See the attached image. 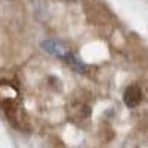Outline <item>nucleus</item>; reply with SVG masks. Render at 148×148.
<instances>
[{
    "mask_svg": "<svg viewBox=\"0 0 148 148\" xmlns=\"http://www.w3.org/2000/svg\"><path fill=\"white\" fill-rule=\"evenodd\" d=\"M70 117L74 123L83 125V121H89L90 119V108L83 102H76L70 105Z\"/></svg>",
    "mask_w": 148,
    "mask_h": 148,
    "instance_id": "f257e3e1",
    "label": "nucleus"
},
{
    "mask_svg": "<svg viewBox=\"0 0 148 148\" xmlns=\"http://www.w3.org/2000/svg\"><path fill=\"white\" fill-rule=\"evenodd\" d=\"M123 101L127 107H136L142 101V92L136 84H132L126 89L125 95H123Z\"/></svg>",
    "mask_w": 148,
    "mask_h": 148,
    "instance_id": "f03ea898",
    "label": "nucleus"
},
{
    "mask_svg": "<svg viewBox=\"0 0 148 148\" xmlns=\"http://www.w3.org/2000/svg\"><path fill=\"white\" fill-rule=\"evenodd\" d=\"M43 47H45V51H47L49 53H52L55 56H61V58H64V59L70 53V49L67 46H64L62 43H59V42H55V40L45 42L43 43Z\"/></svg>",
    "mask_w": 148,
    "mask_h": 148,
    "instance_id": "7ed1b4c3",
    "label": "nucleus"
}]
</instances>
